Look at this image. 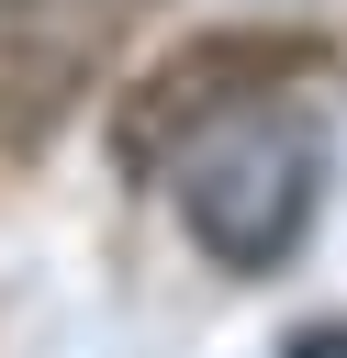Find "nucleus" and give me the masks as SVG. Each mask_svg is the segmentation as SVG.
I'll return each mask as SVG.
<instances>
[{"label":"nucleus","instance_id":"obj_2","mask_svg":"<svg viewBox=\"0 0 347 358\" xmlns=\"http://www.w3.org/2000/svg\"><path fill=\"white\" fill-rule=\"evenodd\" d=\"M336 45L325 34H280V22H224V34H190L179 56H157L123 112H112V157L123 168H168L179 145H201L213 123H246L269 112L291 78H325Z\"/></svg>","mask_w":347,"mask_h":358},{"label":"nucleus","instance_id":"obj_1","mask_svg":"<svg viewBox=\"0 0 347 358\" xmlns=\"http://www.w3.org/2000/svg\"><path fill=\"white\" fill-rule=\"evenodd\" d=\"M313 201H325V134H302V123L246 112V123H213L201 145H179V224L235 280L280 268L302 246Z\"/></svg>","mask_w":347,"mask_h":358}]
</instances>
